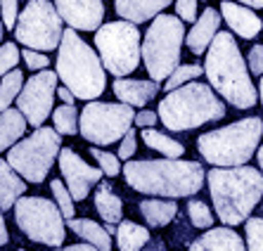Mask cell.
<instances>
[{
	"label": "cell",
	"mask_w": 263,
	"mask_h": 251,
	"mask_svg": "<svg viewBox=\"0 0 263 251\" xmlns=\"http://www.w3.org/2000/svg\"><path fill=\"white\" fill-rule=\"evenodd\" d=\"M123 178L135 192L166 199L178 197H192L202 190V183L206 180L202 164L183 159H140L126 161Z\"/></svg>",
	"instance_id": "cell-1"
},
{
	"label": "cell",
	"mask_w": 263,
	"mask_h": 251,
	"mask_svg": "<svg viewBox=\"0 0 263 251\" xmlns=\"http://www.w3.org/2000/svg\"><path fill=\"white\" fill-rule=\"evenodd\" d=\"M209 195L220 223L239 225L263 199V173L254 166H216L206 173Z\"/></svg>",
	"instance_id": "cell-2"
},
{
	"label": "cell",
	"mask_w": 263,
	"mask_h": 251,
	"mask_svg": "<svg viewBox=\"0 0 263 251\" xmlns=\"http://www.w3.org/2000/svg\"><path fill=\"white\" fill-rule=\"evenodd\" d=\"M204 74H206L211 88L233 107L251 109L256 104V88L251 83L249 67L235 43L233 33H228V31L216 33L214 43L206 50Z\"/></svg>",
	"instance_id": "cell-3"
},
{
	"label": "cell",
	"mask_w": 263,
	"mask_h": 251,
	"mask_svg": "<svg viewBox=\"0 0 263 251\" xmlns=\"http://www.w3.org/2000/svg\"><path fill=\"white\" fill-rule=\"evenodd\" d=\"M57 76L79 100H98L107 86V69L100 52L90 48L76 29L69 26L57 48Z\"/></svg>",
	"instance_id": "cell-4"
},
{
	"label": "cell",
	"mask_w": 263,
	"mask_h": 251,
	"mask_svg": "<svg viewBox=\"0 0 263 251\" xmlns=\"http://www.w3.org/2000/svg\"><path fill=\"white\" fill-rule=\"evenodd\" d=\"M157 111H159V121L164 123V128L183 133V130L199 128L204 123L223 119L226 104L214 92L211 83L206 86L199 81H190L176 90L166 92Z\"/></svg>",
	"instance_id": "cell-5"
},
{
	"label": "cell",
	"mask_w": 263,
	"mask_h": 251,
	"mask_svg": "<svg viewBox=\"0 0 263 251\" xmlns=\"http://www.w3.org/2000/svg\"><path fill=\"white\" fill-rule=\"evenodd\" d=\"M263 138V121L249 117L235 121L226 128H216L199 135L197 149L202 159L211 166H245L256 154L258 142Z\"/></svg>",
	"instance_id": "cell-6"
},
{
	"label": "cell",
	"mask_w": 263,
	"mask_h": 251,
	"mask_svg": "<svg viewBox=\"0 0 263 251\" xmlns=\"http://www.w3.org/2000/svg\"><path fill=\"white\" fill-rule=\"evenodd\" d=\"M185 22L178 14H159L142 41V60L152 81H164L180 67V48H183Z\"/></svg>",
	"instance_id": "cell-7"
},
{
	"label": "cell",
	"mask_w": 263,
	"mask_h": 251,
	"mask_svg": "<svg viewBox=\"0 0 263 251\" xmlns=\"http://www.w3.org/2000/svg\"><path fill=\"white\" fill-rule=\"evenodd\" d=\"M95 48L102 57L104 69L117 79L133 74L142 60V43L138 24L121 19L107 22L95 31Z\"/></svg>",
	"instance_id": "cell-8"
},
{
	"label": "cell",
	"mask_w": 263,
	"mask_h": 251,
	"mask_svg": "<svg viewBox=\"0 0 263 251\" xmlns=\"http://www.w3.org/2000/svg\"><path fill=\"white\" fill-rule=\"evenodd\" d=\"M62 152V133L55 128H36L29 138L7 149V161L19 176L29 183H43L48 178V171L52 168L55 159Z\"/></svg>",
	"instance_id": "cell-9"
},
{
	"label": "cell",
	"mask_w": 263,
	"mask_h": 251,
	"mask_svg": "<svg viewBox=\"0 0 263 251\" xmlns=\"http://www.w3.org/2000/svg\"><path fill=\"white\" fill-rule=\"evenodd\" d=\"M14 221L31 242L45 246H62L67 235V218L62 208L45 197H19L14 204Z\"/></svg>",
	"instance_id": "cell-10"
},
{
	"label": "cell",
	"mask_w": 263,
	"mask_h": 251,
	"mask_svg": "<svg viewBox=\"0 0 263 251\" xmlns=\"http://www.w3.org/2000/svg\"><path fill=\"white\" fill-rule=\"evenodd\" d=\"M135 123V111L126 102H98L90 100L81 111L79 133L92 145L107 147L128 133Z\"/></svg>",
	"instance_id": "cell-11"
},
{
	"label": "cell",
	"mask_w": 263,
	"mask_h": 251,
	"mask_svg": "<svg viewBox=\"0 0 263 251\" xmlns=\"http://www.w3.org/2000/svg\"><path fill=\"white\" fill-rule=\"evenodd\" d=\"M64 19L60 17L55 3L50 0H29L26 7L19 12L17 26H14V38L22 45L41 52L60 48L62 36H64Z\"/></svg>",
	"instance_id": "cell-12"
},
{
	"label": "cell",
	"mask_w": 263,
	"mask_h": 251,
	"mask_svg": "<svg viewBox=\"0 0 263 251\" xmlns=\"http://www.w3.org/2000/svg\"><path fill=\"white\" fill-rule=\"evenodd\" d=\"M57 71H38L24 83L22 92L17 98V109L26 117V121L33 128H41L50 111H55V95H57Z\"/></svg>",
	"instance_id": "cell-13"
},
{
	"label": "cell",
	"mask_w": 263,
	"mask_h": 251,
	"mask_svg": "<svg viewBox=\"0 0 263 251\" xmlns=\"http://www.w3.org/2000/svg\"><path fill=\"white\" fill-rule=\"evenodd\" d=\"M57 161H60L62 178H64V183H67L69 192L73 195L76 202H83L92 185H98L100 180H102V173H104L102 168H92V166H88L79 154L73 152V149H69V147H62Z\"/></svg>",
	"instance_id": "cell-14"
},
{
	"label": "cell",
	"mask_w": 263,
	"mask_h": 251,
	"mask_svg": "<svg viewBox=\"0 0 263 251\" xmlns=\"http://www.w3.org/2000/svg\"><path fill=\"white\" fill-rule=\"evenodd\" d=\"M55 7L64 24L76 31H98L104 19L102 0H55Z\"/></svg>",
	"instance_id": "cell-15"
},
{
	"label": "cell",
	"mask_w": 263,
	"mask_h": 251,
	"mask_svg": "<svg viewBox=\"0 0 263 251\" xmlns=\"http://www.w3.org/2000/svg\"><path fill=\"white\" fill-rule=\"evenodd\" d=\"M220 14L226 19V24L230 26L233 33L239 38L251 41L258 36V31H263V22L258 14H254L249 7H242V3H233V0H223L220 3Z\"/></svg>",
	"instance_id": "cell-16"
},
{
	"label": "cell",
	"mask_w": 263,
	"mask_h": 251,
	"mask_svg": "<svg viewBox=\"0 0 263 251\" xmlns=\"http://www.w3.org/2000/svg\"><path fill=\"white\" fill-rule=\"evenodd\" d=\"M218 26H220V14L218 10L214 7H206L202 12V17L195 22L190 31H187V36H185V45L190 48L192 55H202L206 52L209 45L214 43L216 33H218Z\"/></svg>",
	"instance_id": "cell-17"
},
{
	"label": "cell",
	"mask_w": 263,
	"mask_h": 251,
	"mask_svg": "<svg viewBox=\"0 0 263 251\" xmlns=\"http://www.w3.org/2000/svg\"><path fill=\"white\" fill-rule=\"evenodd\" d=\"M119 102H126L130 107H145L152 102L159 92V81H138V79H117L111 86Z\"/></svg>",
	"instance_id": "cell-18"
},
{
	"label": "cell",
	"mask_w": 263,
	"mask_h": 251,
	"mask_svg": "<svg viewBox=\"0 0 263 251\" xmlns=\"http://www.w3.org/2000/svg\"><path fill=\"white\" fill-rule=\"evenodd\" d=\"M171 3L176 0H114V10L121 19H128L133 24H145L149 19L159 17Z\"/></svg>",
	"instance_id": "cell-19"
},
{
	"label": "cell",
	"mask_w": 263,
	"mask_h": 251,
	"mask_svg": "<svg viewBox=\"0 0 263 251\" xmlns=\"http://www.w3.org/2000/svg\"><path fill=\"white\" fill-rule=\"evenodd\" d=\"M190 251H247L245 242L230 227H209V233L192 239Z\"/></svg>",
	"instance_id": "cell-20"
},
{
	"label": "cell",
	"mask_w": 263,
	"mask_h": 251,
	"mask_svg": "<svg viewBox=\"0 0 263 251\" xmlns=\"http://www.w3.org/2000/svg\"><path fill=\"white\" fill-rule=\"evenodd\" d=\"M24 178L14 171L7 159H0V206H3V211H10L19 197H24Z\"/></svg>",
	"instance_id": "cell-21"
},
{
	"label": "cell",
	"mask_w": 263,
	"mask_h": 251,
	"mask_svg": "<svg viewBox=\"0 0 263 251\" xmlns=\"http://www.w3.org/2000/svg\"><path fill=\"white\" fill-rule=\"evenodd\" d=\"M26 117L19 109L0 111V152L14 147L26 133Z\"/></svg>",
	"instance_id": "cell-22"
},
{
	"label": "cell",
	"mask_w": 263,
	"mask_h": 251,
	"mask_svg": "<svg viewBox=\"0 0 263 251\" xmlns=\"http://www.w3.org/2000/svg\"><path fill=\"white\" fill-rule=\"evenodd\" d=\"M140 214L149 227H164L178 216V204L173 199H142L140 202Z\"/></svg>",
	"instance_id": "cell-23"
},
{
	"label": "cell",
	"mask_w": 263,
	"mask_h": 251,
	"mask_svg": "<svg viewBox=\"0 0 263 251\" xmlns=\"http://www.w3.org/2000/svg\"><path fill=\"white\" fill-rule=\"evenodd\" d=\"M67 225H69V230L79 235L83 242H90V244L98 246L100 251H111V235L104 225L90 221V218H71V221H67Z\"/></svg>",
	"instance_id": "cell-24"
},
{
	"label": "cell",
	"mask_w": 263,
	"mask_h": 251,
	"mask_svg": "<svg viewBox=\"0 0 263 251\" xmlns=\"http://www.w3.org/2000/svg\"><path fill=\"white\" fill-rule=\"evenodd\" d=\"M95 208H98L100 218H102L107 225H119L123 216V202L114 195L111 185L102 183L95 192Z\"/></svg>",
	"instance_id": "cell-25"
},
{
	"label": "cell",
	"mask_w": 263,
	"mask_h": 251,
	"mask_svg": "<svg viewBox=\"0 0 263 251\" xmlns=\"http://www.w3.org/2000/svg\"><path fill=\"white\" fill-rule=\"evenodd\" d=\"M117 244L119 251H142L149 244V230L133 221H121L117 230Z\"/></svg>",
	"instance_id": "cell-26"
},
{
	"label": "cell",
	"mask_w": 263,
	"mask_h": 251,
	"mask_svg": "<svg viewBox=\"0 0 263 251\" xmlns=\"http://www.w3.org/2000/svg\"><path fill=\"white\" fill-rule=\"evenodd\" d=\"M140 138H142V142H145L149 149L164 154V157H168V159H180V157L185 154L183 142L173 140V138L164 135L161 130H157V128H142Z\"/></svg>",
	"instance_id": "cell-27"
},
{
	"label": "cell",
	"mask_w": 263,
	"mask_h": 251,
	"mask_svg": "<svg viewBox=\"0 0 263 251\" xmlns=\"http://www.w3.org/2000/svg\"><path fill=\"white\" fill-rule=\"evenodd\" d=\"M79 121H81V114L76 111L73 104H62L52 111V123H55V130L62 135H76L79 133Z\"/></svg>",
	"instance_id": "cell-28"
},
{
	"label": "cell",
	"mask_w": 263,
	"mask_h": 251,
	"mask_svg": "<svg viewBox=\"0 0 263 251\" xmlns=\"http://www.w3.org/2000/svg\"><path fill=\"white\" fill-rule=\"evenodd\" d=\"M24 88V74L19 69H12L10 74L3 76V83H0V111L10 109L12 100L19 98V92Z\"/></svg>",
	"instance_id": "cell-29"
},
{
	"label": "cell",
	"mask_w": 263,
	"mask_h": 251,
	"mask_svg": "<svg viewBox=\"0 0 263 251\" xmlns=\"http://www.w3.org/2000/svg\"><path fill=\"white\" fill-rule=\"evenodd\" d=\"M197 76H202V67H199V64H180V67H178L176 71L166 79L164 90L171 92V90H176V88H180V86H185V83L195 81Z\"/></svg>",
	"instance_id": "cell-30"
},
{
	"label": "cell",
	"mask_w": 263,
	"mask_h": 251,
	"mask_svg": "<svg viewBox=\"0 0 263 251\" xmlns=\"http://www.w3.org/2000/svg\"><path fill=\"white\" fill-rule=\"evenodd\" d=\"M187 218H190L192 227H199V230H209V227L214 225V214L199 199H190L187 202Z\"/></svg>",
	"instance_id": "cell-31"
},
{
	"label": "cell",
	"mask_w": 263,
	"mask_h": 251,
	"mask_svg": "<svg viewBox=\"0 0 263 251\" xmlns=\"http://www.w3.org/2000/svg\"><path fill=\"white\" fill-rule=\"evenodd\" d=\"M50 190H52V195H55V202L57 206L62 208V214H64V218L67 221H71L73 218V195L69 192L67 183H62V180H50Z\"/></svg>",
	"instance_id": "cell-32"
},
{
	"label": "cell",
	"mask_w": 263,
	"mask_h": 251,
	"mask_svg": "<svg viewBox=\"0 0 263 251\" xmlns=\"http://www.w3.org/2000/svg\"><path fill=\"white\" fill-rule=\"evenodd\" d=\"M90 154H92V159L100 164V168L104 171V176L114 178L123 171L121 168V157H119V154H109V152H104V149H100V147H92Z\"/></svg>",
	"instance_id": "cell-33"
},
{
	"label": "cell",
	"mask_w": 263,
	"mask_h": 251,
	"mask_svg": "<svg viewBox=\"0 0 263 251\" xmlns=\"http://www.w3.org/2000/svg\"><path fill=\"white\" fill-rule=\"evenodd\" d=\"M247 251H263V218H247Z\"/></svg>",
	"instance_id": "cell-34"
},
{
	"label": "cell",
	"mask_w": 263,
	"mask_h": 251,
	"mask_svg": "<svg viewBox=\"0 0 263 251\" xmlns=\"http://www.w3.org/2000/svg\"><path fill=\"white\" fill-rule=\"evenodd\" d=\"M19 48L14 43H3L0 45V79L5 74H10L12 69H17L19 62Z\"/></svg>",
	"instance_id": "cell-35"
},
{
	"label": "cell",
	"mask_w": 263,
	"mask_h": 251,
	"mask_svg": "<svg viewBox=\"0 0 263 251\" xmlns=\"http://www.w3.org/2000/svg\"><path fill=\"white\" fill-rule=\"evenodd\" d=\"M0 14H3V24L5 29L17 26L19 19V0H0Z\"/></svg>",
	"instance_id": "cell-36"
},
{
	"label": "cell",
	"mask_w": 263,
	"mask_h": 251,
	"mask_svg": "<svg viewBox=\"0 0 263 251\" xmlns=\"http://www.w3.org/2000/svg\"><path fill=\"white\" fill-rule=\"evenodd\" d=\"M22 57H24L26 67L31 69V71H43V69H48L50 60L41 52V50H33V48H26L24 52H22Z\"/></svg>",
	"instance_id": "cell-37"
},
{
	"label": "cell",
	"mask_w": 263,
	"mask_h": 251,
	"mask_svg": "<svg viewBox=\"0 0 263 251\" xmlns=\"http://www.w3.org/2000/svg\"><path fill=\"white\" fill-rule=\"evenodd\" d=\"M176 14L183 22H197V0H176Z\"/></svg>",
	"instance_id": "cell-38"
},
{
	"label": "cell",
	"mask_w": 263,
	"mask_h": 251,
	"mask_svg": "<svg viewBox=\"0 0 263 251\" xmlns=\"http://www.w3.org/2000/svg\"><path fill=\"white\" fill-rule=\"evenodd\" d=\"M135 149H138V140H135V130L128 128V133L121 138V147H119V157H121L123 161H128L130 157L135 154Z\"/></svg>",
	"instance_id": "cell-39"
},
{
	"label": "cell",
	"mask_w": 263,
	"mask_h": 251,
	"mask_svg": "<svg viewBox=\"0 0 263 251\" xmlns=\"http://www.w3.org/2000/svg\"><path fill=\"white\" fill-rule=\"evenodd\" d=\"M249 71L263 76V45H254L249 50Z\"/></svg>",
	"instance_id": "cell-40"
},
{
	"label": "cell",
	"mask_w": 263,
	"mask_h": 251,
	"mask_svg": "<svg viewBox=\"0 0 263 251\" xmlns=\"http://www.w3.org/2000/svg\"><path fill=\"white\" fill-rule=\"evenodd\" d=\"M159 121V111H149V109H142L135 114V126L138 128H154Z\"/></svg>",
	"instance_id": "cell-41"
},
{
	"label": "cell",
	"mask_w": 263,
	"mask_h": 251,
	"mask_svg": "<svg viewBox=\"0 0 263 251\" xmlns=\"http://www.w3.org/2000/svg\"><path fill=\"white\" fill-rule=\"evenodd\" d=\"M57 95H60V98H62V102H67V104H73V100H76V95H73V92L69 90L67 86L57 88Z\"/></svg>",
	"instance_id": "cell-42"
},
{
	"label": "cell",
	"mask_w": 263,
	"mask_h": 251,
	"mask_svg": "<svg viewBox=\"0 0 263 251\" xmlns=\"http://www.w3.org/2000/svg\"><path fill=\"white\" fill-rule=\"evenodd\" d=\"M57 251H100V249L92 246L90 242H86V244H71V246H67V249H57Z\"/></svg>",
	"instance_id": "cell-43"
},
{
	"label": "cell",
	"mask_w": 263,
	"mask_h": 251,
	"mask_svg": "<svg viewBox=\"0 0 263 251\" xmlns=\"http://www.w3.org/2000/svg\"><path fill=\"white\" fill-rule=\"evenodd\" d=\"M7 239H10V235H7L5 221H3V206H0V246H5V244H7Z\"/></svg>",
	"instance_id": "cell-44"
},
{
	"label": "cell",
	"mask_w": 263,
	"mask_h": 251,
	"mask_svg": "<svg viewBox=\"0 0 263 251\" xmlns=\"http://www.w3.org/2000/svg\"><path fill=\"white\" fill-rule=\"evenodd\" d=\"M145 251H166L164 239H149V244L145 246Z\"/></svg>",
	"instance_id": "cell-45"
},
{
	"label": "cell",
	"mask_w": 263,
	"mask_h": 251,
	"mask_svg": "<svg viewBox=\"0 0 263 251\" xmlns=\"http://www.w3.org/2000/svg\"><path fill=\"white\" fill-rule=\"evenodd\" d=\"M237 3H242V5H247V7H256V10L263 7V0H237Z\"/></svg>",
	"instance_id": "cell-46"
},
{
	"label": "cell",
	"mask_w": 263,
	"mask_h": 251,
	"mask_svg": "<svg viewBox=\"0 0 263 251\" xmlns=\"http://www.w3.org/2000/svg\"><path fill=\"white\" fill-rule=\"evenodd\" d=\"M258 166H261V171H263V147H258Z\"/></svg>",
	"instance_id": "cell-47"
},
{
	"label": "cell",
	"mask_w": 263,
	"mask_h": 251,
	"mask_svg": "<svg viewBox=\"0 0 263 251\" xmlns=\"http://www.w3.org/2000/svg\"><path fill=\"white\" fill-rule=\"evenodd\" d=\"M258 92H261V104H263V76H261V83H258Z\"/></svg>",
	"instance_id": "cell-48"
},
{
	"label": "cell",
	"mask_w": 263,
	"mask_h": 251,
	"mask_svg": "<svg viewBox=\"0 0 263 251\" xmlns=\"http://www.w3.org/2000/svg\"><path fill=\"white\" fill-rule=\"evenodd\" d=\"M3 33H5V24L0 22V41H3Z\"/></svg>",
	"instance_id": "cell-49"
},
{
	"label": "cell",
	"mask_w": 263,
	"mask_h": 251,
	"mask_svg": "<svg viewBox=\"0 0 263 251\" xmlns=\"http://www.w3.org/2000/svg\"><path fill=\"white\" fill-rule=\"evenodd\" d=\"M19 251H24V249H19Z\"/></svg>",
	"instance_id": "cell-50"
},
{
	"label": "cell",
	"mask_w": 263,
	"mask_h": 251,
	"mask_svg": "<svg viewBox=\"0 0 263 251\" xmlns=\"http://www.w3.org/2000/svg\"><path fill=\"white\" fill-rule=\"evenodd\" d=\"M261 206H263V204H261Z\"/></svg>",
	"instance_id": "cell-51"
}]
</instances>
